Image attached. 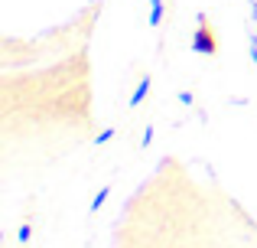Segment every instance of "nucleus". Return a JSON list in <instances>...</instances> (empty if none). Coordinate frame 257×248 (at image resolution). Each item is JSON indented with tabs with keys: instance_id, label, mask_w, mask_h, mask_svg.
Masks as SVG:
<instances>
[{
	"instance_id": "nucleus-1",
	"label": "nucleus",
	"mask_w": 257,
	"mask_h": 248,
	"mask_svg": "<svg viewBox=\"0 0 257 248\" xmlns=\"http://www.w3.org/2000/svg\"><path fill=\"white\" fill-rule=\"evenodd\" d=\"M195 52H202V56H215L218 52V43H215V36H212V30H208L205 23L199 26V33H195Z\"/></svg>"
},
{
	"instance_id": "nucleus-2",
	"label": "nucleus",
	"mask_w": 257,
	"mask_h": 248,
	"mask_svg": "<svg viewBox=\"0 0 257 248\" xmlns=\"http://www.w3.org/2000/svg\"><path fill=\"white\" fill-rule=\"evenodd\" d=\"M147 89H150V78H144V82H140V89L134 92V98H131V105H140L144 102V95H147Z\"/></svg>"
},
{
	"instance_id": "nucleus-3",
	"label": "nucleus",
	"mask_w": 257,
	"mask_h": 248,
	"mask_svg": "<svg viewBox=\"0 0 257 248\" xmlns=\"http://www.w3.org/2000/svg\"><path fill=\"white\" fill-rule=\"evenodd\" d=\"M160 20H163V0H153V13H150V23L157 26Z\"/></svg>"
}]
</instances>
